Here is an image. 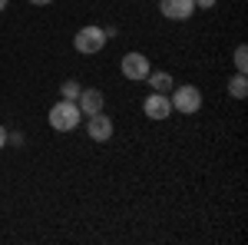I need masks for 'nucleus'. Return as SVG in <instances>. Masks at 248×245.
<instances>
[{"mask_svg":"<svg viewBox=\"0 0 248 245\" xmlns=\"http://www.w3.org/2000/svg\"><path fill=\"white\" fill-rule=\"evenodd\" d=\"M79 106L73 103V99H63V103H57L53 110H50V126L60 132H70V130H77L79 126Z\"/></svg>","mask_w":248,"mask_h":245,"instance_id":"f257e3e1","label":"nucleus"},{"mask_svg":"<svg viewBox=\"0 0 248 245\" xmlns=\"http://www.w3.org/2000/svg\"><path fill=\"white\" fill-rule=\"evenodd\" d=\"M73 47H77L79 53H96V50L106 47V33L99 27H83L77 37H73Z\"/></svg>","mask_w":248,"mask_h":245,"instance_id":"f03ea898","label":"nucleus"},{"mask_svg":"<svg viewBox=\"0 0 248 245\" xmlns=\"http://www.w3.org/2000/svg\"><path fill=\"white\" fill-rule=\"evenodd\" d=\"M169 103H172V110H179V113H199L202 110V93L195 86H179Z\"/></svg>","mask_w":248,"mask_h":245,"instance_id":"7ed1b4c3","label":"nucleus"},{"mask_svg":"<svg viewBox=\"0 0 248 245\" xmlns=\"http://www.w3.org/2000/svg\"><path fill=\"white\" fill-rule=\"evenodd\" d=\"M119 66H123V76L126 80H146L149 76V60L142 57V53H126Z\"/></svg>","mask_w":248,"mask_h":245,"instance_id":"20e7f679","label":"nucleus"},{"mask_svg":"<svg viewBox=\"0 0 248 245\" xmlns=\"http://www.w3.org/2000/svg\"><path fill=\"white\" fill-rule=\"evenodd\" d=\"M159 10H162V17H169V20H189L195 14V3L192 0H162Z\"/></svg>","mask_w":248,"mask_h":245,"instance_id":"39448f33","label":"nucleus"},{"mask_svg":"<svg viewBox=\"0 0 248 245\" xmlns=\"http://www.w3.org/2000/svg\"><path fill=\"white\" fill-rule=\"evenodd\" d=\"M86 130H90V136H93L96 143H106L113 136V123H109V116H103V110H99V113L86 116Z\"/></svg>","mask_w":248,"mask_h":245,"instance_id":"423d86ee","label":"nucleus"},{"mask_svg":"<svg viewBox=\"0 0 248 245\" xmlns=\"http://www.w3.org/2000/svg\"><path fill=\"white\" fill-rule=\"evenodd\" d=\"M142 110H146L149 119H166V116L172 113V103H169V96H166V93H153V96H146Z\"/></svg>","mask_w":248,"mask_h":245,"instance_id":"0eeeda50","label":"nucleus"},{"mask_svg":"<svg viewBox=\"0 0 248 245\" xmlns=\"http://www.w3.org/2000/svg\"><path fill=\"white\" fill-rule=\"evenodd\" d=\"M77 106H79V113H83V116L99 113V110H103V93H99V90H79Z\"/></svg>","mask_w":248,"mask_h":245,"instance_id":"6e6552de","label":"nucleus"},{"mask_svg":"<svg viewBox=\"0 0 248 245\" xmlns=\"http://www.w3.org/2000/svg\"><path fill=\"white\" fill-rule=\"evenodd\" d=\"M149 86L155 93H169L172 90V76L169 73H149Z\"/></svg>","mask_w":248,"mask_h":245,"instance_id":"1a4fd4ad","label":"nucleus"},{"mask_svg":"<svg viewBox=\"0 0 248 245\" xmlns=\"http://www.w3.org/2000/svg\"><path fill=\"white\" fill-rule=\"evenodd\" d=\"M229 90H232V96L235 99H245V93H248V83H245V73H238L235 80L229 83Z\"/></svg>","mask_w":248,"mask_h":245,"instance_id":"9d476101","label":"nucleus"},{"mask_svg":"<svg viewBox=\"0 0 248 245\" xmlns=\"http://www.w3.org/2000/svg\"><path fill=\"white\" fill-rule=\"evenodd\" d=\"M60 93H63V99H73V103H77V96H79V83H77V80H66V83L60 86Z\"/></svg>","mask_w":248,"mask_h":245,"instance_id":"9b49d317","label":"nucleus"},{"mask_svg":"<svg viewBox=\"0 0 248 245\" xmlns=\"http://www.w3.org/2000/svg\"><path fill=\"white\" fill-rule=\"evenodd\" d=\"M235 66H238V73H245V70H248V50H245V47L235 50Z\"/></svg>","mask_w":248,"mask_h":245,"instance_id":"f8f14e48","label":"nucleus"},{"mask_svg":"<svg viewBox=\"0 0 248 245\" xmlns=\"http://www.w3.org/2000/svg\"><path fill=\"white\" fill-rule=\"evenodd\" d=\"M192 3H195V7H212L215 0H192Z\"/></svg>","mask_w":248,"mask_h":245,"instance_id":"ddd939ff","label":"nucleus"},{"mask_svg":"<svg viewBox=\"0 0 248 245\" xmlns=\"http://www.w3.org/2000/svg\"><path fill=\"white\" fill-rule=\"evenodd\" d=\"M3 146H7V130L0 126V149H3Z\"/></svg>","mask_w":248,"mask_h":245,"instance_id":"4468645a","label":"nucleus"},{"mask_svg":"<svg viewBox=\"0 0 248 245\" xmlns=\"http://www.w3.org/2000/svg\"><path fill=\"white\" fill-rule=\"evenodd\" d=\"M30 3H37V7H46V3H50V0H30Z\"/></svg>","mask_w":248,"mask_h":245,"instance_id":"2eb2a0df","label":"nucleus"},{"mask_svg":"<svg viewBox=\"0 0 248 245\" xmlns=\"http://www.w3.org/2000/svg\"><path fill=\"white\" fill-rule=\"evenodd\" d=\"M0 10H7V0H0Z\"/></svg>","mask_w":248,"mask_h":245,"instance_id":"dca6fc26","label":"nucleus"}]
</instances>
